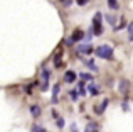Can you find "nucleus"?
Segmentation results:
<instances>
[{
  "label": "nucleus",
  "instance_id": "obj_8",
  "mask_svg": "<svg viewBox=\"0 0 133 132\" xmlns=\"http://www.w3.org/2000/svg\"><path fill=\"white\" fill-rule=\"evenodd\" d=\"M108 103H110V100H103V102H101V105L98 107V109H94V110H96V113H98V115H101V113H103L104 110H106Z\"/></svg>",
  "mask_w": 133,
  "mask_h": 132
},
{
  "label": "nucleus",
  "instance_id": "obj_26",
  "mask_svg": "<svg viewBox=\"0 0 133 132\" xmlns=\"http://www.w3.org/2000/svg\"><path fill=\"white\" fill-rule=\"evenodd\" d=\"M62 2H64V5H66V7H69V5L72 3V0H62Z\"/></svg>",
  "mask_w": 133,
  "mask_h": 132
},
{
  "label": "nucleus",
  "instance_id": "obj_16",
  "mask_svg": "<svg viewBox=\"0 0 133 132\" xmlns=\"http://www.w3.org/2000/svg\"><path fill=\"white\" fill-rule=\"evenodd\" d=\"M120 20H121V22H120V24H118V26H115V27H113V29H115V31H120V29H123V27H125V26H127V20H125V19H123V17H121V19H120Z\"/></svg>",
  "mask_w": 133,
  "mask_h": 132
},
{
  "label": "nucleus",
  "instance_id": "obj_20",
  "mask_svg": "<svg viewBox=\"0 0 133 132\" xmlns=\"http://www.w3.org/2000/svg\"><path fill=\"white\" fill-rule=\"evenodd\" d=\"M78 95H79V93L76 92V90H71V98L72 100H78Z\"/></svg>",
  "mask_w": 133,
  "mask_h": 132
},
{
  "label": "nucleus",
  "instance_id": "obj_11",
  "mask_svg": "<svg viewBox=\"0 0 133 132\" xmlns=\"http://www.w3.org/2000/svg\"><path fill=\"white\" fill-rule=\"evenodd\" d=\"M88 92L91 93V95H98V93H99V86L94 85V83H91V85L88 86Z\"/></svg>",
  "mask_w": 133,
  "mask_h": 132
},
{
  "label": "nucleus",
  "instance_id": "obj_17",
  "mask_svg": "<svg viewBox=\"0 0 133 132\" xmlns=\"http://www.w3.org/2000/svg\"><path fill=\"white\" fill-rule=\"evenodd\" d=\"M128 39L133 41V22L128 24Z\"/></svg>",
  "mask_w": 133,
  "mask_h": 132
},
{
  "label": "nucleus",
  "instance_id": "obj_18",
  "mask_svg": "<svg viewBox=\"0 0 133 132\" xmlns=\"http://www.w3.org/2000/svg\"><path fill=\"white\" fill-rule=\"evenodd\" d=\"M56 124H57V127H59V129H62V127H64V119H62V117L59 115L57 119H56Z\"/></svg>",
  "mask_w": 133,
  "mask_h": 132
},
{
  "label": "nucleus",
  "instance_id": "obj_4",
  "mask_svg": "<svg viewBox=\"0 0 133 132\" xmlns=\"http://www.w3.org/2000/svg\"><path fill=\"white\" fill-rule=\"evenodd\" d=\"M59 90H61V86L56 83V85L52 86V98H51L52 103H57V102H59V97H57V95H59Z\"/></svg>",
  "mask_w": 133,
  "mask_h": 132
},
{
  "label": "nucleus",
  "instance_id": "obj_3",
  "mask_svg": "<svg viewBox=\"0 0 133 132\" xmlns=\"http://www.w3.org/2000/svg\"><path fill=\"white\" fill-rule=\"evenodd\" d=\"M93 46L91 44H79L78 46V53H83V54H91L93 53Z\"/></svg>",
  "mask_w": 133,
  "mask_h": 132
},
{
  "label": "nucleus",
  "instance_id": "obj_9",
  "mask_svg": "<svg viewBox=\"0 0 133 132\" xmlns=\"http://www.w3.org/2000/svg\"><path fill=\"white\" fill-rule=\"evenodd\" d=\"M101 19H103V14L101 12H96L93 17V26H101Z\"/></svg>",
  "mask_w": 133,
  "mask_h": 132
},
{
  "label": "nucleus",
  "instance_id": "obj_24",
  "mask_svg": "<svg viewBox=\"0 0 133 132\" xmlns=\"http://www.w3.org/2000/svg\"><path fill=\"white\" fill-rule=\"evenodd\" d=\"M76 3L78 5H84V3H88V0H76Z\"/></svg>",
  "mask_w": 133,
  "mask_h": 132
},
{
  "label": "nucleus",
  "instance_id": "obj_2",
  "mask_svg": "<svg viewBox=\"0 0 133 132\" xmlns=\"http://www.w3.org/2000/svg\"><path fill=\"white\" fill-rule=\"evenodd\" d=\"M118 90L127 95L128 90H130V81H128V80H120V83H118Z\"/></svg>",
  "mask_w": 133,
  "mask_h": 132
},
{
  "label": "nucleus",
  "instance_id": "obj_23",
  "mask_svg": "<svg viewBox=\"0 0 133 132\" xmlns=\"http://www.w3.org/2000/svg\"><path fill=\"white\" fill-rule=\"evenodd\" d=\"M66 44H68V46H72V44H74V41H72L71 37H68V39H66Z\"/></svg>",
  "mask_w": 133,
  "mask_h": 132
},
{
  "label": "nucleus",
  "instance_id": "obj_1",
  "mask_svg": "<svg viewBox=\"0 0 133 132\" xmlns=\"http://www.w3.org/2000/svg\"><path fill=\"white\" fill-rule=\"evenodd\" d=\"M94 53H96V56L101 58V59H111V58H113V47L108 46V44H103V46H98L96 49H94Z\"/></svg>",
  "mask_w": 133,
  "mask_h": 132
},
{
  "label": "nucleus",
  "instance_id": "obj_22",
  "mask_svg": "<svg viewBox=\"0 0 133 132\" xmlns=\"http://www.w3.org/2000/svg\"><path fill=\"white\" fill-rule=\"evenodd\" d=\"M71 132H79V130H78V125H76V124H71Z\"/></svg>",
  "mask_w": 133,
  "mask_h": 132
},
{
  "label": "nucleus",
  "instance_id": "obj_14",
  "mask_svg": "<svg viewBox=\"0 0 133 132\" xmlns=\"http://www.w3.org/2000/svg\"><path fill=\"white\" fill-rule=\"evenodd\" d=\"M104 19H106V20H108V22H110L113 27L116 26V17H115V15H110V14H108V15H104Z\"/></svg>",
  "mask_w": 133,
  "mask_h": 132
},
{
  "label": "nucleus",
  "instance_id": "obj_19",
  "mask_svg": "<svg viewBox=\"0 0 133 132\" xmlns=\"http://www.w3.org/2000/svg\"><path fill=\"white\" fill-rule=\"evenodd\" d=\"M32 132H45L44 127H41V125H34L32 127Z\"/></svg>",
  "mask_w": 133,
  "mask_h": 132
},
{
  "label": "nucleus",
  "instance_id": "obj_7",
  "mask_svg": "<svg viewBox=\"0 0 133 132\" xmlns=\"http://www.w3.org/2000/svg\"><path fill=\"white\" fill-rule=\"evenodd\" d=\"M30 113H32V117H41L42 115V109L39 105H32L30 107Z\"/></svg>",
  "mask_w": 133,
  "mask_h": 132
},
{
  "label": "nucleus",
  "instance_id": "obj_10",
  "mask_svg": "<svg viewBox=\"0 0 133 132\" xmlns=\"http://www.w3.org/2000/svg\"><path fill=\"white\" fill-rule=\"evenodd\" d=\"M78 93H79V95H83V97L86 95V85H84V80H81V81L78 83Z\"/></svg>",
  "mask_w": 133,
  "mask_h": 132
},
{
  "label": "nucleus",
  "instance_id": "obj_13",
  "mask_svg": "<svg viewBox=\"0 0 133 132\" xmlns=\"http://www.w3.org/2000/svg\"><path fill=\"white\" fill-rule=\"evenodd\" d=\"M84 64L88 66L91 71H98V66L94 64V61H93V59H86V61H84Z\"/></svg>",
  "mask_w": 133,
  "mask_h": 132
},
{
  "label": "nucleus",
  "instance_id": "obj_5",
  "mask_svg": "<svg viewBox=\"0 0 133 132\" xmlns=\"http://www.w3.org/2000/svg\"><path fill=\"white\" fill-rule=\"evenodd\" d=\"M83 37H84V32H83L81 29H76L74 32H72V36H71V39L74 41V43H79V41H83Z\"/></svg>",
  "mask_w": 133,
  "mask_h": 132
},
{
  "label": "nucleus",
  "instance_id": "obj_15",
  "mask_svg": "<svg viewBox=\"0 0 133 132\" xmlns=\"http://www.w3.org/2000/svg\"><path fill=\"white\" fill-rule=\"evenodd\" d=\"M81 80H84V81H93V75H89V73H81Z\"/></svg>",
  "mask_w": 133,
  "mask_h": 132
},
{
  "label": "nucleus",
  "instance_id": "obj_6",
  "mask_svg": "<svg viewBox=\"0 0 133 132\" xmlns=\"http://www.w3.org/2000/svg\"><path fill=\"white\" fill-rule=\"evenodd\" d=\"M76 73L74 71H71V69H69V71H66V75H64V81L66 83H74L76 81Z\"/></svg>",
  "mask_w": 133,
  "mask_h": 132
},
{
  "label": "nucleus",
  "instance_id": "obj_12",
  "mask_svg": "<svg viewBox=\"0 0 133 132\" xmlns=\"http://www.w3.org/2000/svg\"><path fill=\"white\" fill-rule=\"evenodd\" d=\"M108 7L111 10H118L120 9V3H118V0H108Z\"/></svg>",
  "mask_w": 133,
  "mask_h": 132
},
{
  "label": "nucleus",
  "instance_id": "obj_25",
  "mask_svg": "<svg viewBox=\"0 0 133 132\" xmlns=\"http://www.w3.org/2000/svg\"><path fill=\"white\" fill-rule=\"evenodd\" d=\"M57 117H59V113H57V112H56V110H52V119H54V120H56V119H57Z\"/></svg>",
  "mask_w": 133,
  "mask_h": 132
},
{
  "label": "nucleus",
  "instance_id": "obj_21",
  "mask_svg": "<svg viewBox=\"0 0 133 132\" xmlns=\"http://www.w3.org/2000/svg\"><path fill=\"white\" fill-rule=\"evenodd\" d=\"M121 109L125 110V112H128V110H130V107H128V103H127V100H125L123 103H121Z\"/></svg>",
  "mask_w": 133,
  "mask_h": 132
}]
</instances>
